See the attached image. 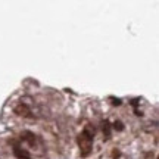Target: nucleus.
<instances>
[{
    "label": "nucleus",
    "mask_w": 159,
    "mask_h": 159,
    "mask_svg": "<svg viewBox=\"0 0 159 159\" xmlns=\"http://www.w3.org/2000/svg\"><path fill=\"white\" fill-rule=\"evenodd\" d=\"M15 112H16L18 115H21V117H30V114H31L30 108H28L25 103H19V105L15 108Z\"/></svg>",
    "instance_id": "nucleus-2"
},
{
    "label": "nucleus",
    "mask_w": 159,
    "mask_h": 159,
    "mask_svg": "<svg viewBox=\"0 0 159 159\" xmlns=\"http://www.w3.org/2000/svg\"><path fill=\"white\" fill-rule=\"evenodd\" d=\"M15 155H16L19 159H22V158L24 159H30V155H28L25 150H21V149H18V147L15 149Z\"/></svg>",
    "instance_id": "nucleus-3"
},
{
    "label": "nucleus",
    "mask_w": 159,
    "mask_h": 159,
    "mask_svg": "<svg viewBox=\"0 0 159 159\" xmlns=\"http://www.w3.org/2000/svg\"><path fill=\"white\" fill-rule=\"evenodd\" d=\"M93 136L94 133L90 131V128L87 127L78 137V144L80 149H81V155L82 156H87L90 152H91V143H93Z\"/></svg>",
    "instance_id": "nucleus-1"
}]
</instances>
